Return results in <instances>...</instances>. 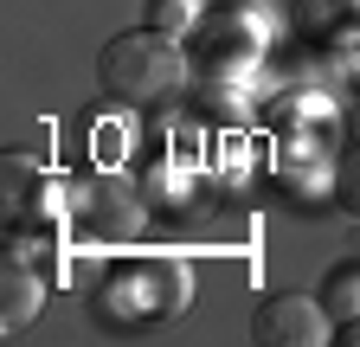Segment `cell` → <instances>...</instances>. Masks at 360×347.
<instances>
[{"label":"cell","mask_w":360,"mask_h":347,"mask_svg":"<svg viewBox=\"0 0 360 347\" xmlns=\"http://www.w3.org/2000/svg\"><path fill=\"white\" fill-rule=\"evenodd\" d=\"M347 84H354V91H360V39H354V46H347Z\"/></svg>","instance_id":"obj_13"},{"label":"cell","mask_w":360,"mask_h":347,"mask_svg":"<svg viewBox=\"0 0 360 347\" xmlns=\"http://www.w3.org/2000/svg\"><path fill=\"white\" fill-rule=\"evenodd\" d=\"M180 302H187V270L180 264H122L90 296V309H97L103 328L135 334V328H155L161 315H174Z\"/></svg>","instance_id":"obj_2"},{"label":"cell","mask_w":360,"mask_h":347,"mask_svg":"<svg viewBox=\"0 0 360 347\" xmlns=\"http://www.w3.org/2000/svg\"><path fill=\"white\" fill-rule=\"evenodd\" d=\"M328 199L341 206V219H354V225H360V142L328 167Z\"/></svg>","instance_id":"obj_10"},{"label":"cell","mask_w":360,"mask_h":347,"mask_svg":"<svg viewBox=\"0 0 360 347\" xmlns=\"http://www.w3.org/2000/svg\"><path fill=\"white\" fill-rule=\"evenodd\" d=\"M200 116L245 122V116H251V103H245V91H238V77H206V84H200Z\"/></svg>","instance_id":"obj_11"},{"label":"cell","mask_w":360,"mask_h":347,"mask_svg":"<svg viewBox=\"0 0 360 347\" xmlns=\"http://www.w3.org/2000/svg\"><path fill=\"white\" fill-rule=\"evenodd\" d=\"M341 347H360V322H341V334H335Z\"/></svg>","instance_id":"obj_14"},{"label":"cell","mask_w":360,"mask_h":347,"mask_svg":"<svg viewBox=\"0 0 360 347\" xmlns=\"http://www.w3.org/2000/svg\"><path fill=\"white\" fill-rule=\"evenodd\" d=\"M322 309L335 322H360V264H335L322 277Z\"/></svg>","instance_id":"obj_9"},{"label":"cell","mask_w":360,"mask_h":347,"mask_svg":"<svg viewBox=\"0 0 360 347\" xmlns=\"http://www.w3.org/2000/svg\"><path fill=\"white\" fill-rule=\"evenodd\" d=\"M39 302H45V283H39V270L26 264V257H7V270H0V328H7V334L32 328Z\"/></svg>","instance_id":"obj_7"},{"label":"cell","mask_w":360,"mask_h":347,"mask_svg":"<svg viewBox=\"0 0 360 347\" xmlns=\"http://www.w3.org/2000/svg\"><path fill=\"white\" fill-rule=\"evenodd\" d=\"M296 20H302V32L315 39V46L341 52V46L360 39V0H302Z\"/></svg>","instance_id":"obj_8"},{"label":"cell","mask_w":360,"mask_h":347,"mask_svg":"<svg viewBox=\"0 0 360 347\" xmlns=\"http://www.w3.org/2000/svg\"><path fill=\"white\" fill-rule=\"evenodd\" d=\"M187 58H193L200 77H245V71H257V58H264V39H257V26L238 20V13H212V20H200V26L187 32Z\"/></svg>","instance_id":"obj_3"},{"label":"cell","mask_w":360,"mask_h":347,"mask_svg":"<svg viewBox=\"0 0 360 347\" xmlns=\"http://www.w3.org/2000/svg\"><path fill=\"white\" fill-rule=\"evenodd\" d=\"M187 46H180L174 32L161 26H135V32H116L110 46L97 52V84L129 103V110H155L167 97H180V84H187Z\"/></svg>","instance_id":"obj_1"},{"label":"cell","mask_w":360,"mask_h":347,"mask_svg":"<svg viewBox=\"0 0 360 347\" xmlns=\"http://www.w3.org/2000/svg\"><path fill=\"white\" fill-rule=\"evenodd\" d=\"M328 309H322V296H302V289H277V296H264L257 302V315H251V341L257 347H315L328 334Z\"/></svg>","instance_id":"obj_4"},{"label":"cell","mask_w":360,"mask_h":347,"mask_svg":"<svg viewBox=\"0 0 360 347\" xmlns=\"http://www.w3.org/2000/svg\"><path fill=\"white\" fill-rule=\"evenodd\" d=\"M71 212H77V225L103 232V238H129L135 225H142L135 193H129V187H103V181H84V187L71 193Z\"/></svg>","instance_id":"obj_6"},{"label":"cell","mask_w":360,"mask_h":347,"mask_svg":"<svg viewBox=\"0 0 360 347\" xmlns=\"http://www.w3.org/2000/svg\"><path fill=\"white\" fill-rule=\"evenodd\" d=\"M142 20L180 39V32H193V26L206 20V0H148V7H142Z\"/></svg>","instance_id":"obj_12"},{"label":"cell","mask_w":360,"mask_h":347,"mask_svg":"<svg viewBox=\"0 0 360 347\" xmlns=\"http://www.w3.org/2000/svg\"><path fill=\"white\" fill-rule=\"evenodd\" d=\"M0 174H7V219H13L20 232H39V225L58 212V181H52L45 161H32V155H7V161H0Z\"/></svg>","instance_id":"obj_5"}]
</instances>
